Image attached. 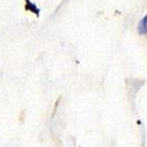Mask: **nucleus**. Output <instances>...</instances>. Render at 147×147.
I'll return each instance as SVG.
<instances>
[{
	"instance_id": "f257e3e1",
	"label": "nucleus",
	"mask_w": 147,
	"mask_h": 147,
	"mask_svg": "<svg viewBox=\"0 0 147 147\" xmlns=\"http://www.w3.org/2000/svg\"><path fill=\"white\" fill-rule=\"evenodd\" d=\"M25 9L28 10V11L33 12L34 15H36L37 18H39L40 16V8L37 6L35 3H33L31 0H25Z\"/></svg>"
},
{
	"instance_id": "f03ea898",
	"label": "nucleus",
	"mask_w": 147,
	"mask_h": 147,
	"mask_svg": "<svg viewBox=\"0 0 147 147\" xmlns=\"http://www.w3.org/2000/svg\"><path fill=\"white\" fill-rule=\"evenodd\" d=\"M138 33L140 35H146L147 33V17L145 16L138 24Z\"/></svg>"
}]
</instances>
